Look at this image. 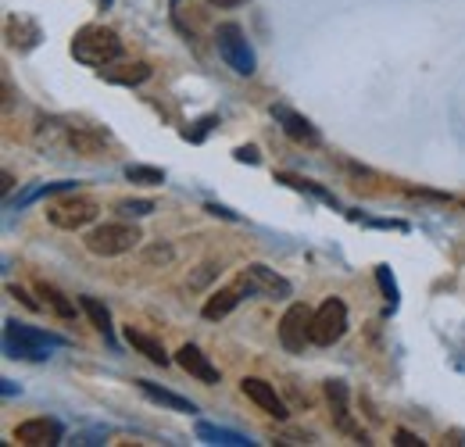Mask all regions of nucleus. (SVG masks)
Segmentation results:
<instances>
[{
    "instance_id": "nucleus-6",
    "label": "nucleus",
    "mask_w": 465,
    "mask_h": 447,
    "mask_svg": "<svg viewBox=\"0 0 465 447\" xmlns=\"http://www.w3.org/2000/svg\"><path fill=\"white\" fill-rule=\"evenodd\" d=\"M215 40H219V55L226 57V65L236 75H251L254 72V51H251V44H247V36H243V29L236 22H223Z\"/></svg>"
},
{
    "instance_id": "nucleus-1",
    "label": "nucleus",
    "mask_w": 465,
    "mask_h": 447,
    "mask_svg": "<svg viewBox=\"0 0 465 447\" xmlns=\"http://www.w3.org/2000/svg\"><path fill=\"white\" fill-rule=\"evenodd\" d=\"M7 330H4V351L11 354V358H25V362H44V358H51V351L54 347H64L68 340L64 336H54V333H44V330H36V326H22V323H4Z\"/></svg>"
},
{
    "instance_id": "nucleus-19",
    "label": "nucleus",
    "mask_w": 465,
    "mask_h": 447,
    "mask_svg": "<svg viewBox=\"0 0 465 447\" xmlns=\"http://www.w3.org/2000/svg\"><path fill=\"white\" fill-rule=\"evenodd\" d=\"M36 290H40V297H44V308H51L58 319H72V315H75V304H72V301L61 293L58 286H51V283H40Z\"/></svg>"
},
{
    "instance_id": "nucleus-21",
    "label": "nucleus",
    "mask_w": 465,
    "mask_h": 447,
    "mask_svg": "<svg viewBox=\"0 0 465 447\" xmlns=\"http://www.w3.org/2000/svg\"><path fill=\"white\" fill-rule=\"evenodd\" d=\"M79 308L90 315V323H94L101 333L112 340V312H108V308H104L97 297H79Z\"/></svg>"
},
{
    "instance_id": "nucleus-27",
    "label": "nucleus",
    "mask_w": 465,
    "mask_h": 447,
    "mask_svg": "<svg viewBox=\"0 0 465 447\" xmlns=\"http://www.w3.org/2000/svg\"><path fill=\"white\" fill-rule=\"evenodd\" d=\"M208 212H212V215H223V219H236L232 212H226V208H219V204H208Z\"/></svg>"
},
{
    "instance_id": "nucleus-29",
    "label": "nucleus",
    "mask_w": 465,
    "mask_h": 447,
    "mask_svg": "<svg viewBox=\"0 0 465 447\" xmlns=\"http://www.w3.org/2000/svg\"><path fill=\"white\" fill-rule=\"evenodd\" d=\"M173 4H179V0H173Z\"/></svg>"
},
{
    "instance_id": "nucleus-10",
    "label": "nucleus",
    "mask_w": 465,
    "mask_h": 447,
    "mask_svg": "<svg viewBox=\"0 0 465 447\" xmlns=\"http://www.w3.org/2000/svg\"><path fill=\"white\" fill-rule=\"evenodd\" d=\"M240 391L247 393L262 412H269V415H276V419H287V415H291L287 404H283V397L276 393V387L265 383V380H258V376H247V380L240 383Z\"/></svg>"
},
{
    "instance_id": "nucleus-2",
    "label": "nucleus",
    "mask_w": 465,
    "mask_h": 447,
    "mask_svg": "<svg viewBox=\"0 0 465 447\" xmlns=\"http://www.w3.org/2000/svg\"><path fill=\"white\" fill-rule=\"evenodd\" d=\"M72 57L90 65V68H104L122 57V40H118L115 29H104V25H86L75 33L72 40Z\"/></svg>"
},
{
    "instance_id": "nucleus-14",
    "label": "nucleus",
    "mask_w": 465,
    "mask_h": 447,
    "mask_svg": "<svg viewBox=\"0 0 465 447\" xmlns=\"http://www.w3.org/2000/svg\"><path fill=\"white\" fill-rule=\"evenodd\" d=\"M101 75L108 79V83H118V86H136V83H143L147 75H151V65H143V61H129V65H104L101 68Z\"/></svg>"
},
{
    "instance_id": "nucleus-17",
    "label": "nucleus",
    "mask_w": 465,
    "mask_h": 447,
    "mask_svg": "<svg viewBox=\"0 0 465 447\" xmlns=\"http://www.w3.org/2000/svg\"><path fill=\"white\" fill-rule=\"evenodd\" d=\"M240 293H243L240 286H226V290H215V293H212V297L204 301V312H201V315H204V319H212V323L226 319L232 308L240 304Z\"/></svg>"
},
{
    "instance_id": "nucleus-18",
    "label": "nucleus",
    "mask_w": 465,
    "mask_h": 447,
    "mask_svg": "<svg viewBox=\"0 0 465 447\" xmlns=\"http://www.w3.org/2000/svg\"><path fill=\"white\" fill-rule=\"evenodd\" d=\"M125 340H129V343H133V351H140L147 362H154V365H162V369L169 365V354H165V347H162L154 336L140 333V330H133V326H129V330H125Z\"/></svg>"
},
{
    "instance_id": "nucleus-23",
    "label": "nucleus",
    "mask_w": 465,
    "mask_h": 447,
    "mask_svg": "<svg viewBox=\"0 0 465 447\" xmlns=\"http://www.w3.org/2000/svg\"><path fill=\"white\" fill-rule=\"evenodd\" d=\"M151 212H154V201H122L118 204V215H125V219H143Z\"/></svg>"
},
{
    "instance_id": "nucleus-4",
    "label": "nucleus",
    "mask_w": 465,
    "mask_h": 447,
    "mask_svg": "<svg viewBox=\"0 0 465 447\" xmlns=\"http://www.w3.org/2000/svg\"><path fill=\"white\" fill-rule=\"evenodd\" d=\"M236 286L243 290V293H251V297H272V301H287L291 297V280H283L276 269H269V265H247L240 276H236Z\"/></svg>"
},
{
    "instance_id": "nucleus-7",
    "label": "nucleus",
    "mask_w": 465,
    "mask_h": 447,
    "mask_svg": "<svg viewBox=\"0 0 465 447\" xmlns=\"http://www.w3.org/2000/svg\"><path fill=\"white\" fill-rule=\"evenodd\" d=\"M97 201L94 197H68V201H58V204H51L47 208V223L58 225V229H68V233H75V229H83V225H90L97 219Z\"/></svg>"
},
{
    "instance_id": "nucleus-25",
    "label": "nucleus",
    "mask_w": 465,
    "mask_h": 447,
    "mask_svg": "<svg viewBox=\"0 0 465 447\" xmlns=\"http://www.w3.org/2000/svg\"><path fill=\"white\" fill-rule=\"evenodd\" d=\"M394 444H401V447H422V441H419L415 433H408V430H398V433H394Z\"/></svg>"
},
{
    "instance_id": "nucleus-8",
    "label": "nucleus",
    "mask_w": 465,
    "mask_h": 447,
    "mask_svg": "<svg viewBox=\"0 0 465 447\" xmlns=\"http://www.w3.org/2000/svg\"><path fill=\"white\" fill-rule=\"evenodd\" d=\"M312 315H315V312H308L304 304H291V308H287V315H283V323H280V340H283V347H287L291 354H301V351L312 343Z\"/></svg>"
},
{
    "instance_id": "nucleus-3",
    "label": "nucleus",
    "mask_w": 465,
    "mask_h": 447,
    "mask_svg": "<svg viewBox=\"0 0 465 447\" xmlns=\"http://www.w3.org/2000/svg\"><path fill=\"white\" fill-rule=\"evenodd\" d=\"M140 240H143V236H140L136 225L104 223V225H97V229L86 233V251H94V254H101V258H115V254L133 251Z\"/></svg>"
},
{
    "instance_id": "nucleus-16",
    "label": "nucleus",
    "mask_w": 465,
    "mask_h": 447,
    "mask_svg": "<svg viewBox=\"0 0 465 447\" xmlns=\"http://www.w3.org/2000/svg\"><path fill=\"white\" fill-rule=\"evenodd\" d=\"M136 387H140V393H143L147 401H154V404H162V408H173V412H197L193 401L165 391V387H158V383H151V380H136Z\"/></svg>"
},
{
    "instance_id": "nucleus-22",
    "label": "nucleus",
    "mask_w": 465,
    "mask_h": 447,
    "mask_svg": "<svg viewBox=\"0 0 465 447\" xmlns=\"http://www.w3.org/2000/svg\"><path fill=\"white\" fill-rule=\"evenodd\" d=\"M125 179H129V183H143V186H162V183H165V172H162V168H147V165H129L125 168Z\"/></svg>"
},
{
    "instance_id": "nucleus-24",
    "label": "nucleus",
    "mask_w": 465,
    "mask_h": 447,
    "mask_svg": "<svg viewBox=\"0 0 465 447\" xmlns=\"http://www.w3.org/2000/svg\"><path fill=\"white\" fill-rule=\"evenodd\" d=\"M376 280H380V286H383V293L391 297V308H394V304H398V283H394V276H391V269L380 265V269H376Z\"/></svg>"
},
{
    "instance_id": "nucleus-11",
    "label": "nucleus",
    "mask_w": 465,
    "mask_h": 447,
    "mask_svg": "<svg viewBox=\"0 0 465 447\" xmlns=\"http://www.w3.org/2000/svg\"><path fill=\"white\" fill-rule=\"evenodd\" d=\"M175 362L193 376V380H201V383H219V369L208 362V354L201 351V347H193V343H183L179 351H175Z\"/></svg>"
},
{
    "instance_id": "nucleus-26",
    "label": "nucleus",
    "mask_w": 465,
    "mask_h": 447,
    "mask_svg": "<svg viewBox=\"0 0 465 447\" xmlns=\"http://www.w3.org/2000/svg\"><path fill=\"white\" fill-rule=\"evenodd\" d=\"M232 154H236V162H251V165L258 162V151H254V147H236Z\"/></svg>"
},
{
    "instance_id": "nucleus-20",
    "label": "nucleus",
    "mask_w": 465,
    "mask_h": 447,
    "mask_svg": "<svg viewBox=\"0 0 465 447\" xmlns=\"http://www.w3.org/2000/svg\"><path fill=\"white\" fill-rule=\"evenodd\" d=\"M197 437L208 441V444H232V447H243L251 444L243 433H232V430H223V426H212V422H201L197 426Z\"/></svg>"
},
{
    "instance_id": "nucleus-5",
    "label": "nucleus",
    "mask_w": 465,
    "mask_h": 447,
    "mask_svg": "<svg viewBox=\"0 0 465 447\" xmlns=\"http://www.w3.org/2000/svg\"><path fill=\"white\" fill-rule=\"evenodd\" d=\"M344 333H348V308H344V301L341 297L322 301V308L312 315V343L333 347Z\"/></svg>"
},
{
    "instance_id": "nucleus-28",
    "label": "nucleus",
    "mask_w": 465,
    "mask_h": 447,
    "mask_svg": "<svg viewBox=\"0 0 465 447\" xmlns=\"http://www.w3.org/2000/svg\"><path fill=\"white\" fill-rule=\"evenodd\" d=\"M212 4H215V7H240L243 0H212Z\"/></svg>"
},
{
    "instance_id": "nucleus-12",
    "label": "nucleus",
    "mask_w": 465,
    "mask_h": 447,
    "mask_svg": "<svg viewBox=\"0 0 465 447\" xmlns=\"http://www.w3.org/2000/svg\"><path fill=\"white\" fill-rule=\"evenodd\" d=\"M326 397H330V408H333V426H337L341 433H351V437L365 441V433H361V430L354 426V419H351L348 387H344L341 380H330V383H326Z\"/></svg>"
},
{
    "instance_id": "nucleus-15",
    "label": "nucleus",
    "mask_w": 465,
    "mask_h": 447,
    "mask_svg": "<svg viewBox=\"0 0 465 447\" xmlns=\"http://www.w3.org/2000/svg\"><path fill=\"white\" fill-rule=\"evenodd\" d=\"M104 144H108L104 133H94V129H86V125L68 129V147H72L75 154H83V158H97V154L104 151Z\"/></svg>"
},
{
    "instance_id": "nucleus-30",
    "label": "nucleus",
    "mask_w": 465,
    "mask_h": 447,
    "mask_svg": "<svg viewBox=\"0 0 465 447\" xmlns=\"http://www.w3.org/2000/svg\"><path fill=\"white\" fill-rule=\"evenodd\" d=\"M104 4H108V0H104Z\"/></svg>"
},
{
    "instance_id": "nucleus-13",
    "label": "nucleus",
    "mask_w": 465,
    "mask_h": 447,
    "mask_svg": "<svg viewBox=\"0 0 465 447\" xmlns=\"http://www.w3.org/2000/svg\"><path fill=\"white\" fill-rule=\"evenodd\" d=\"M272 114H276V122H283V133L291 136L293 144H308V147H319V133H315V125H312L308 118L293 114L291 108H272Z\"/></svg>"
},
{
    "instance_id": "nucleus-9",
    "label": "nucleus",
    "mask_w": 465,
    "mask_h": 447,
    "mask_svg": "<svg viewBox=\"0 0 465 447\" xmlns=\"http://www.w3.org/2000/svg\"><path fill=\"white\" fill-rule=\"evenodd\" d=\"M15 441L25 447H51L61 444V426L54 419H29L22 426H15Z\"/></svg>"
}]
</instances>
